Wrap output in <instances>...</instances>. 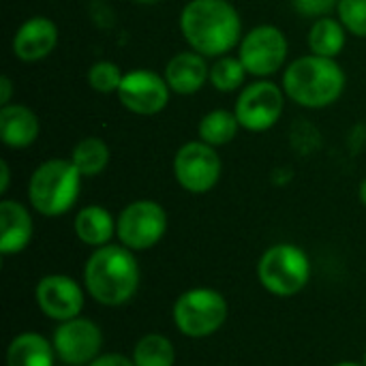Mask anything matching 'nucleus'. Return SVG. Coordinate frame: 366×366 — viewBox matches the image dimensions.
Returning a JSON list of instances; mask_svg holds the SVG:
<instances>
[{"instance_id":"nucleus-1","label":"nucleus","mask_w":366,"mask_h":366,"mask_svg":"<svg viewBox=\"0 0 366 366\" xmlns=\"http://www.w3.org/2000/svg\"><path fill=\"white\" fill-rule=\"evenodd\" d=\"M180 32L193 51L223 56L240 43L242 19L227 0H191L180 13Z\"/></svg>"},{"instance_id":"nucleus-2","label":"nucleus","mask_w":366,"mask_h":366,"mask_svg":"<svg viewBox=\"0 0 366 366\" xmlns=\"http://www.w3.org/2000/svg\"><path fill=\"white\" fill-rule=\"evenodd\" d=\"M86 292L105 307L127 305L139 287V266L124 244L99 247L84 266Z\"/></svg>"},{"instance_id":"nucleus-3","label":"nucleus","mask_w":366,"mask_h":366,"mask_svg":"<svg viewBox=\"0 0 366 366\" xmlns=\"http://www.w3.org/2000/svg\"><path fill=\"white\" fill-rule=\"evenodd\" d=\"M285 94L309 109H322L339 101L345 90V73L335 58L317 54L294 60L283 75Z\"/></svg>"},{"instance_id":"nucleus-4","label":"nucleus","mask_w":366,"mask_h":366,"mask_svg":"<svg viewBox=\"0 0 366 366\" xmlns=\"http://www.w3.org/2000/svg\"><path fill=\"white\" fill-rule=\"evenodd\" d=\"M81 178L84 176L69 159H49L41 163L28 182L30 206L43 217H62L75 206Z\"/></svg>"},{"instance_id":"nucleus-5","label":"nucleus","mask_w":366,"mask_h":366,"mask_svg":"<svg viewBox=\"0 0 366 366\" xmlns=\"http://www.w3.org/2000/svg\"><path fill=\"white\" fill-rule=\"evenodd\" d=\"M259 283L274 296H294L311 279V264L296 244L270 247L257 264Z\"/></svg>"},{"instance_id":"nucleus-6","label":"nucleus","mask_w":366,"mask_h":366,"mask_svg":"<svg viewBox=\"0 0 366 366\" xmlns=\"http://www.w3.org/2000/svg\"><path fill=\"white\" fill-rule=\"evenodd\" d=\"M227 320V302L223 294L208 287L184 292L174 305L176 328L191 339H206L223 328Z\"/></svg>"},{"instance_id":"nucleus-7","label":"nucleus","mask_w":366,"mask_h":366,"mask_svg":"<svg viewBox=\"0 0 366 366\" xmlns=\"http://www.w3.org/2000/svg\"><path fill=\"white\" fill-rule=\"evenodd\" d=\"M165 232L167 214L163 206L152 199H137L129 204L116 221V234L131 251L152 249L165 236Z\"/></svg>"},{"instance_id":"nucleus-8","label":"nucleus","mask_w":366,"mask_h":366,"mask_svg":"<svg viewBox=\"0 0 366 366\" xmlns=\"http://www.w3.org/2000/svg\"><path fill=\"white\" fill-rule=\"evenodd\" d=\"M223 172L221 157L206 142H187L174 157L178 184L189 193H208L217 187Z\"/></svg>"},{"instance_id":"nucleus-9","label":"nucleus","mask_w":366,"mask_h":366,"mask_svg":"<svg viewBox=\"0 0 366 366\" xmlns=\"http://www.w3.org/2000/svg\"><path fill=\"white\" fill-rule=\"evenodd\" d=\"M285 103V90H281L272 81H255L242 88L234 114L242 129L262 133L272 129L281 114Z\"/></svg>"},{"instance_id":"nucleus-10","label":"nucleus","mask_w":366,"mask_h":366,"mask_svg":"<svg viewBox=\"0 0 366 366\" xmlns=\"http://www.w3.org/2000/svg\"><path fill=\"white\" fill-rule=\"evenodd\" d=\"M238 58L251 75H274L287 60V39L277 26H257L242 36Z\"/></svg>"},{"instance_id":"nucleus-11","label":"nucleus","mask_w":366,"mask_h":366,"mask_svg":"<svg viewBox=\"0 0 366 366\" xmlns=\"http://www.w3.org/2000/svg\"><path fill=\"white\" fill-rule=\"evenodd\" d=\"M51 343L62 365L88 366L101 356L103 332L94 322L86 317H75L69 322H60L51 337Z\"/></svg>"},{"instance_id":"nucleus-12","label":"nucleus","mask_w":366,"mask_h":366,"mask_svg":"<svg viewBox=\"0 0 366 366\" xmlns=\"http://www.w3.org/2000/svg\"><path fill=\"white\" fill-rule=\"evenodd\" d=\"M169 92L172 88L165 77L148 69L124 73L118 88L120 103L137 116H154L163 112L169 103Z\"/></svg>"},{"instance_id":"nucleus-13","label":"nucleus","mask_w":366,"mask_h":366,"mask_svg":"<svg viewBox=\"0 0 366 366\" xmlns=\"http://www.w3.org/2000/svg\"><path fill=\"white\" fill-rule=\"evenodd\" d=\"M36 305L49 320L69 322L79 317L84 309V290L64 274H47L36 283Z\"/></svg>"},{"instance_id":"nucleus-14","label":"nucleus","mask_w":366,"mask_h":366,"mask_svg":"<svg viewBox=\"0 0 366 366\" xmlns=\"http://www.w3.org/2000/svg\"><path fill=\"white\" fill-rule=\"evenodd\" d=\"M58 43V26L43 15L26 19L13 36V54L21 62H36L47 58Z\"/></svg>"},{"instance_id":"nucleus-15","label":"nucleus","mask_w":366,"mask_h":366,"mask_svg":"<svg viewBox=\"0 0 366 366\" xmlns=\"http://www.w3.org/2000/svg\"><path fill=\"white\" fill-rule=\"evenodd\" d=\"M32 217L26 206L13 199L0 202V253L4 257L21 253L32 240Z\"/></svg>"},{"instance_id":"nucleus-16","label":"nucleus","mask_w":366,"mask_h":366,"mask_svg":"<svg viewBox=\"0 0 366 366\" xmlns=\"http://www.w3.org/2000/svg\"><path fill=\"white\" fill-rule=\"evenodd\" d=\"M165 81L176 94H195L210 79V66L206 56L197 51H180L165 66Z\"/></svg>"},{"instance_id":"nucleus-17","label":"nucleus","mask_w":366,"mask_h":366,"mask_svg":"<svg viewBox=\"0 0 366 366\" xmlns=\"http://www.w3.org/2000/svg\"><path fill=\"white\" fill-rule=\"evenodd\" d=\"M39 137L36 114L19 103H9L0 109V139L9 148H28Z\"/></svg>"},{"instance_id":"nucleus-18","label":"nucleus","mask_w":366,"mask_h":366,"mask_svg":"<svg viewBox=\"0 0 366 366\" xmlns=\"http://www.w3.org/2000/svg\"><path fill=\"white\" fill-rule=\"evenodd\" d=\"M56 358L54 343L36 332L17 335L6 350V366H54Z\"/></svg>"},{"instance_id":"nucleus-19","label":"nucleus","mask_w":366,"mask_h":366,"mask_svg":"<svg viewBox=\"0 0 366 366\" xmlns=\"http://www.w3.org/2000/svg\"><path fill=\"white\" fill-rule=\"evenodd\" d=\"M75 234L88 247H105L116 234V221L103 206H86L75 217Z\"/></svg>"},{"instance_id":"nucleus-20","label":"nucleus","mask_w":366,"mask_h":366,"mask_svg":"<svg viewBox=\"0 0 366 366\" xmlns=\"http://www.w3.org/2000/svg\"><path fill=\"white\" fill-rule=\"evenodd\" d=\"M309 47L324 58H337L345 47V26L335 17H317L309 32Z\"/></svg>"},{"instance_id":"nucleus-21","label":"nucleus","mask_w":366,"mask_h":366,"mask_svg":"<svg viewBox=\"0 0 366 366\" xmlns=\"http://www.w3.org/2000/svg\"><path fill=\"white\" fill-rule=\"evenodd\" d=\"M238 127H240V122L234 112L214 109L199 120L197 133H199V139L210 146H225L236 137Z\"/></svg>"},{"instance_id":"nucleus-22","label":"nucleus","mask_w":366,"mask_h":366,"mask_svg":"<svg viewBox=\"0 0 366 366\" xmlns=\"http://www.w3.org/2000/svg\"><path fill=\"white\" fill-rule=\"evenodd\" d=\"M71 161L79 169L81 176L92 178V176H99L107 167V163H109V148L99 137H84L73 148Z\"/></svg>"},{"instance_id":"nucleus-23","label":"nucleus","mask_w":366,"mask_h":366,"mask_svg":"<svg viewBox=\"0 0 366 366\" xmlns=\"http://www.w3.org/2000/svg\"><path fill=\"white\" fill-rule=\"evenodd\" d=\"M131 360L135 362V366H174L176 352L167 337L152 332V335H144L135 343Z\"/></svg>"},{"instance_id":"nucleus-24","label":"nucleus","mask_w":366,"mask_h":366,"mask_svg":"<svg viewBox=\"0 0 366 366\" xmlns=\"http://www.w3.org/2000/svg\"><path fill=\"white\" fill-rule=\"evenodd\" d=\"M247 69L240 58L223 56L210 66V84L219 92H234L242 86Z\"/></svg>"},{"instance_id":"nucleus-25","label":"nucleus","mask_w":366,"mask_h":366,"mask_svg":"<svg viewBox=\"0 0 366 366\" xmlns=\"http://www.w3.org/2000/svg\"><path fill=\"white\" fill-rule=\"evenodd\" d=\"M122 71L116 62L109 60H99L90 66L88 71V84L92 90L101 92V94H109V92H118L120 84H122Z\"/></svg>"},{"instance_id":"nucleus-26","label":"nucleus","mask_w":366,"mask_h":366,"mask_svg":"<svg viewBox=\"0 0 366 366\" xmlns=\"http://www.w3.org/2000/svg\"><path fill=\"white\" fill-rule=\"evenodd\" d=\"M337 13L347 32L366 36V0H339Z\"/></svg>"},{"instance_id":"nucleus-27","label":"nucleus","mask_w":366,"mask_h":366,"mask_svg":"<svg viewBox=\"0 0 366 366\" xmlns=\"http://www.w3.org/2000/svg\"><path fill=\"white\" fill-rule=\"evenodd\" d=\"M292 4L305 17H326L339 6V0H292Z\"/></svg>"},{"instance_id":"nucleus-28","label":"nucleus","mask_w":366,"mask_h":366,"mask_svg":"<svg viewBox=\"0 0 366 366\" xmlns=\"http://www.w3.org/2000/svg\"><path fill=\"white\" fill-rule=\"evenodd\" d=\"M88 366H135V362L124 358V356H120V354H103V356H99L94 362H90Z\"/></svg>"},{"instance_id":"nucleus-29","label":"nucleus","mask_w":366,"mask_h":366,"mask_svg":"<svg viewBox=\"0 0 366 366\" xmlns=\"http://www.w3.org/2000/svg\"><path fill=\"white\" fill-rule=\"evenodd\" d=\"M11 94H13V81L6 75H2L0 77V105L2 107L11 103Z\"/></svg>"},{"instance_id":"nucleus-30","label":"nucleus","mask_w":366,"mask_h":366,"mask_svg":"<svg viewBox=\"0 0 366 366\" xmlns=\"http://www.w3.org/2000/svg\"><path fill=\"white\" fill-rule=\"evenodd\" d=\"M9 180H11V169L6 161H0V193L9 191Z\"/></svg>"},{"instance_id":"nucleus-31","label":"nucleus","mask_w":366,"mask_h":366,"mask_svg":"<svg viewBox=\"0 0 366 366\" xmlns=\"http://www.w3.org/2000/svg\"><path fill=\"white\" fill-rule=\"evenodd\" d=\"M360 202L366 206V178L362 180V184H360Z\"/></svg>"},{"instance_id":"nucleus-32","label":"nucleus","mask_w":366,"mask_h":366,"mask_svg":"<svg viewBox=\"0 0 366 366\" xmlns=\"http://www.w3.org/2000/svg\"><path fill=\"white\" fill-rule=\"evenodd\" d=\"M135 2H139V4H154V2H159V0H135Z\"/></svg>"},{"instance_id":"nucleus-33","label":"nucleus","mask_w":366,"mask_h":366,"mask_svg":"<svg viewBox=\"0 0 366 366\" xmlns=\"http://www.w3.org/2000/svg\"><path fill=\"white\" fill-rule=\"evenodd\" d=\"M335 366H360V365H356V362H339V365H335Z\"/></svg>"},{"instance_id":"nucleus-34","label":"nucleus","mask_w":366,"mask_h":366,"mask_svg":"<svg viewBox=\"0 0 366 366\" xmlns=\"http://www.w3.org/2000/svg\"><path fill=\"white\" fill-rule=\"evenodd\" d=\"M365 366H366V352H365Z\"/></svg>"},{"instance_id":"nucleus-35","label":"nucleus","mask_w":366,"mask_h":366,"mask_svg":"<svg viewBox=\"0 0 366 366\" xmlns=\"http://www.w3.org/2000/svg\"><path fill=\"white\" fill-rule=\"evenodd\" d=\"M60 366H69V365H60Z\"/></svg>"}]
</instances>
